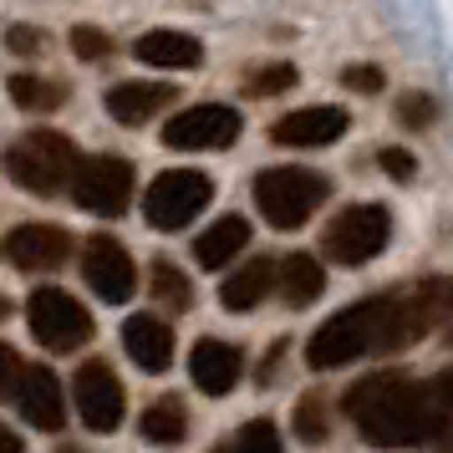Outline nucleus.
I'll use <instances>...</instances> for the list:
<instances>
[{
	"instance_id": "nucleus-35",
	"label": "nucleus",
	"mask_w": 453,
	"mask_h": 453,
	"mask_svg": "<svg viewBox=\"0 0 453 453\" xmlns=\"http://www.w3.org/2000/svg\"><path fill=\"white\" fill-rule=\"evenodd\" d=\"M428 453H453V423H443V428L428 438Z\"/></svg>"
},
{
	"instance_id": "nucleus-30",
	"label": "nucleus",
	"mask_w": 453,
	"mask_h": 453,
	"mask_svg": "<svg viewBox=\"0 0 453 453\" xmlns=\"http://www.w3.org/2000/svg\"><path fill=\"white\" fill-rule=\"evenodd\" d=\"M21 367H26V362L0 342V397H11V392L21 388Z\"/></svg>"
},
{
	"instance_id": "nucleus-19",
	"label": "nucleus",
	"mask_w": 453,
	"mask_h": 453,
	"mask_svg": "<svg viewBox=\"0 0 453 453\" xmlns=\"http://www.w3.org/2000/svg\"><path fill=\"white\" fill-rule=\"evenodd\" d=\"M245 245H250V225L240 219V214H225V219H214V225L194 240V260H199L204 270H219V265H229Z\"/></svg>"
},
{
	"instance_id": "nucleus-32",
	"label": "nucleus",
	"mask_w": 453,
	"mask_h": 453,
	"mask_svg": "<svg viewBox=\"0 0 453 453\" xmlns=\"http://www.w3.org/2000/svg\"><path fill=\"white\" fill-rule=\"evenodd\" d=\"M347 87L351 92H382V72L377 66H347Z\"/></svg>"
},
{
	"instance_id": "nucleus-17",
	"label": "nucleus",
	"mask_w": 453,
	"mask_h": 453,
	"mask_svg": "<svg viewBox=\"0 0 453 453\" xmlns=\"http://www.w3.org/2000/svg\"><path fill=\"white\" fill-rule=\"evenodd\" d=\"M133 57L158 66V72H188V66L204 62V46L194 42L188 31H143L133 42Z\"/></svg>"
},
{
	"instance_id": "nucleus-31",
	"label": "nucleus",
	"mask_w": 453,
	"mask_h": 453,
	"mask_svg": "<svg viewBox=\"0 0 453 453\" xmlns=\"http://www.w3.org/2000/svg\"><path fill=\"white\" fill-rule=\"evenodd\" d=\"M377 158H382V168H388L392 179H397V184H408L412 179V153H403V148H382V153H377Z\"/></svg>"
},
{
	"instance_id": "nucleus-3",
	"label": "nucleus",
	"mask_w": 453,
	"mask_h": 453,
	"mask_svg": "<svg viewBox=\"0 0 453 453\" xmlns=\"http://www.w3.org/2000/svg\"><path fill=\"white\" fill-rule=\"evenodd\" d=\"M77 168H82L77 143L57 127H31L5 148V179L21 184L26 194H62V188H72Z\"/></svg>"
},
{
	"instance_id": "nucleus-14",
	"label": "nucleus",
	"mask_w": 453,
	"mask_h": 453,
	"mask_svg": "<svg viewBox=\"0 0 453 453\" xmlns=\"http://www.w3.org/2000/svg\"><path fill=\"white\" fill-rule=\"evenodd\" d=\"M240 372H245V357L229 347V342H194V357H188V377H194V388L209 392V397H225L234 382H240Z\"/></svg>"
},
{
	"instance_id": "nucleus-36",
	"label": "nucleus",
	"mask_w": 453,
	"mask_h": 453,
	"mask_svg": "<svg viewBox=\"0 0 453 453\" xmlns=\"http://www.w3.org/2000/svg\"><path fill=\"white\" fill-rule=\"evenodd\" d=\"M0 453H26V449H21V438L5 428V423H0Z\"/></svg>"
},
{
	"instance_id": "nucleus-28",
	"label": "nucleus",
	"mask_w": 453,
	"mask_h": 453,
	"mask_svg": "<svg viewBox=\"0 0 453 453\" xmlns=\"http://www.w3.org/2000/svg\"><path fill=\"white\" fill-rule=\"evenodd\" d=\"M433 112H438V103H433V97H423V92H408V97L397 103V123H403V127H428Z\"/></svg>"
},
{
	"instance_id": "nucleus-13",
	"label": "nucleus",
	"mask_w": 453,
	"mask_h": 453,
	"mask_svg": "<svg viewBox=\"0 0 453 453\" xmlns=\"http://www.w3.org/2000/svg\"><path fill=\"white\" fill-rule=\"evenodd\" d=\"M347 123L351 118L342 107H301V112H290V118L270 127V138L280 148H326L347 133Z\"/></svg>"
},
{
	"instance_id": "nucleus-6",
	"label": "nucleus",
	"mask_w": 453,
	"mask_h": 453,
	"mask_svg": "<svg viewBox=\"0 0 453 453\" xmlns=\"http://www.w3.org/2000/svg\"><path fill=\"white\" fill-rule=\"evenodd\" d=\"M214 199V184H209V173L199 168H168L158 173L143 194V214L153 229H184L199 219V209Z\"/></svg>"
},
{
	"instance_id": "nucleus-21",
	"label": "nucleus",
	"mask_w": 453,
	"mask_h": 453,
	"mask_svg": "<svg viewBox=\"0 0 453 453\" xmlns=\"http://www.w3.org/2000/svg\"><path fill=\"white\" fill-rule=\"evenodd\" d=\"M321 290H326V270L316 255H290L286 265H280V296H286V306H311V301H321Z\"/></svg>"
},
{
	"instance_id": "nucleus-24",
	"label": "nucleus",
	"mask_w": 453,
	"mask_h": 453,
	"mask_svg": "<svg viewBox=\"0 0 453 453\" xmlns=\"http://www.w3.org/2000/svg\"><path fill=\"white\" fill-rule=\"evenodd\" d=\"M296 438H306V443H326L331 438V408L316 392H306L301 408H296Z\"/></svg>"
},
{
	"instance_id": "nucleus-10",
	"label": "nucleus",
	"mask_w": 453,
	"mask_h": 453,
	"mask_svg": "<svg viewBox=\"0 0 453 453\" xmlns=\"http://www.w3.org/2000/svg\"><path fill=\"white\" fill-rule=\"evenodd\" d=\"M82 275L87 286L97 290L103 301H112V306H123L127 296L138 290V270H133V255H127L112 234H97V240H87L82 250Z\"/></svg>"
},
{
	"instance_id": "nucleus-37",
	"label": "nucleus",
	"mask_w": 453,
	"mask_h": 453,
	"mask_svg": "<svg viewBox=\"0 0 453 453\" xmlns=\"http://www.w3.org/2000/svg\"><path fill=\"white\" fill-rule=\"evenodd\" d=\"M5 316H11V301H5V296H0V321H5Z\"/></svg>"
},
{
	"instance_id": "nucleus-8",
	"label": "nucleus",
	"mask_w": 453,
	"mask_h": 453,
	"mask_svg": "<svg viewBox=\"0 0 453 453\" xmlns=\"http://www.w3.org/2000/svg\"><path fill=\"white\" fill-rule=\"evenodd\" d=\"M72 194H77V204L82 209L112 219V214H123L127 199H133V164L112 158V153L87 158V164L77 168V179H72Z\"/></svg>"
},
{
	"instance_id": "nucleus-2",
	"label": "nucleus",
	"mask_w": 453,
	"mask_h": 453,
	"mask_svg": "<svg viewBox=\"0 0 453 453\" xmlns=\"http://www.w3.org/2000/svg\"><path fill=\"white\" fill-rule=\"evenodd\" d=\"M397 306L392 296H372V301H357V306L336 311L326 326L306 342V362L316 372L347 367V362H362L372 351H397Z\"/></svg>"
},
{
	"instance_id": "nucleus-11",
	"label": "nucleus",
	"mask_w": 453,
	"mask_h": 453,
	"mask_svg": "<svg viewBox=\"0 0 453 453\" xmlns=\"http://www.w3.org/2000/svg\"><path fill=\"white\" fill-rule=\"evenodd\" d=\"M77 412L92 433H112L123 423V382L107 362H87L77 372Z\"/></svg>"
},
{
	"instance_id": "nucleus-1",
	"label": "nucleus",
	"mask_w": 453,
	"mask_h": 453,
	"mask_svg": "<svg viewBox=\"0 0 453 453\" xmlns=\"http://www.w3.org/2000/svg\"><path fill=\"white\" fill-rule=\"evenodd\" d=\"M347 412H351V423L362 428V438L377 443V449L428 443L433 433L449 423L428 382H408L397 372H372L362 382H351Z\"/></svg>"
},
{
	"instance_id": "nucleus-22",
	"label": "nucleus",
	"mask_w": 453,
	"mask_h": 453,
	"mask_svg": "<svg viewBox=\"0 0 453 453\" xmlns=\"http://www.w3.org/2000/svg\"><path fill=\"white\" fill-rule=\"evenodd\" d=\"M143 438L148 443H179L188 433V418H184V403L179 397H158V403H148L143 408Z\"/></svg>"
},
{
	"instance_id": "nucleus-15",
	"label": "nucleus",
	"mask_w": 453,
	"mask_h": 453,
	"mask_svg": "<svg viewBox=\"0 0 453 453\" xmlns=\"http://www.w3.org/2000/svg\"><path fill=\"white\" fill-rule=\"evenodd\" d=\"M21 408L26 418L36 423V428L57 433L66 423V403H62V382H57V372L51 367H21Z\"/></svg>"
},
{
	"instance_id": "nucleus-27",
	"label": "nucleus",
	"mask_w": 453,
	"mask_h": 453,
	"mask_svg": "<svg viewBox=\"0 0 453 453\" xmlns=\"http://www.w3.org/2000/svg\"><path fill=\"white\" fill-rule=\"evenodd\" d=\"M286 87H296V66H286V62H275V66H265V72L245 77L250 97H275V92H286Z\"/></svg>"
},
{
	"instance_id": "nucleus-4",
	"label": "nucleus",
	"mask_w": 453,
	"mask_h": 453,
	"mask_svg": "<svg viewBox=\"0 0 453 453\" xmlns=\"http://www.w3.org/2000/svg\"><path fill=\"white\" fill-rule=\"evenodd\" d=\"M331 184L316 173V168H265L260 179H255V204L265 214L275 229H301L316 214V209L326 204Z\"/></svg>"
},
{
	"instance_id": "nucleus-7",
	"label": "nucleus",
	"mask_w": 453,
	"mask_h": 453,
	"mask_svg": "<svg viewBox=\"0 0 453 453\" xmlns=\"http://www.w3.org/2000/svg\"><path fill=\"white\" fill-rule=\"evenodd\" d=\"M26 321H31V336H36L46 351H77L87 336H92V316L82 311V301L66 296V290H57V286L31 290Z\"/></svg>"
},
{
	"instance_id": "nucleus-9",
	"label": "nucleus",
	"mask_w": 453,
	"mask_h": 453,
	"mask_svg": "<svg viewBox=\"0 0 453 453\" xmlns=\"http://www.w3.org/2000/svg\"><path fill=\"white\" fill-rule=\"evenodd\" d=\"M240 138V112L225 103H199L179 112L173 123L164 127L168 148H188V153H209V148H229Z\"/></svg>"
},
{
	"instance_id": "nucleus-33",
	"label": "nucleus",
	"mask_w": 453,
	"mask_h": 453,
	"mask_svg": "<svg viewBox=\"0 0 453 453\" xmlns=\"http://www.w3.org/2000/svg\"><path fill=\"white\" fill-rule=\"evenodd\" d=\"M5 46L21 51V57H31V51H42V36H36L31 26H11V31H5Z\"/></svg>"
},
{
	"instance_id": "nucleus-25",
	"label": "nucleus",
	"mask_w": 453,
	"mask_h": 453,
	"mask_svg": "<svg viewBox=\"0 0 453 453\" xmlns=\"http://www.w3.org/2000/svg\"><path fill=\"white\" fill-rule=\"evenodd\" d=\"M153 296H158V306L184 311V306H188V280H184V270L168 265V260H158V265H153Z\"/></svg>"
},
{
	"instance_id": "nucleus-16",
	"label": "nucleus",
	"mask_w": 453,
	"mask_h": 453,
	"mask_svg": "<svg viewBox=\"0 0 453 453\" xmlns=\"http://www.w3.org/2000/svg\"><path fill=\"white\" fill-rule=\"evenodd\" d=\"M123 347L143 372H168V362H173V326L158 321V316H127Z\"/></svg>"
},
{
	"instance_id": "nucleus-29",
	"label": "nucleus",
	"mask_w": 453,
	"mask_h": 453,
	"mask_svg": "<svg viewBox=\"0 0 453 453\" xmlns=\"http://www.w3.org/2000/svg\"><path fill=\"white\" fill-rule=\"evenodd\" d=\"M107 46H112V42H107L97 26H77V31H72V51H77L82 62H97V57H107Z\"/></svg>"
},
{
	"instance_id": "nucleus-26",
	"label": "nucleus",
	"mask_w": 453,
	"mask_h": 453,
	"mask_svg": "<svg viewBox=\"0 0 453 453\" xmlns=\"http://www.w3.org/2000/svg\"><path fill=\"white\" fill-rule=\"evenodd\" d=\"M229 453H280V433H275V423L255 418L250 428H240V438L229 443Z\"/></svg>"
},
{
	"instance_id": "nucleus-20",
	"label": "nucleus",
	"mask_w": 453,
	"mask_h": 453,
	"mask_svg": "<svg viewBox=\"0 0 453 453\" xmlns=\"http://www.w3.org/2000/svg\"><path fill=\"white\" fill-rule=\"evenodd\" d=\"M270 286H275V265H270V260H250V265H240L225 286H219V301H225L229 311H255L270 296Z\"/></svg>"
},
{
	"instance_id": "nucleus-38",
	"label": "nucleus",
	"mask_w": 453,
	"mask_h": 453,
	"mask_svg": "<svg viewBox=\"0 0 453 453\" xmlns=\"http://www.w3.org/2000/svg\"><path fill=\"white\" fill-rule=\"evenodd\" d=\"M62 453H77V449H62Z\"/></svg>"
},
{
	"instance_id": "nucleus-34",
	"label": "nucleus",
	"mask_w": 453,
	"mask_h": 453,
	"mask_svg": "<svg viewBox=\"0 0 453 453\" xmlns=\"http://www.w3.org/2000/svg\"><path fill=\"white\" fill-rule=\"evenodd\" d=\"M428 388H433V397H438V408H443V418L453 423V367H449V372H438V377H433Z\"/></svg>"
},
{
	"instance_id": "nucleus-5",
	"label": "nucleus",
	"mask_w": 453,
	"mask_h": 453,
	"mask_svg": "<svg viewBox=\"0 0 453 453\" xmlns=\"http://www.w3.org/2000/svg\"><path fill=\"white\" fill-rule=\"evenodd\" d=\"M392 240V214L382 204H351L342 209L336 219L321 234V250H326L331 265H367L372 255H382Z\"/></svg>"
},
{
	"instance_id": "nucleus-12",
	"label": "nucleus",
	"mask_w": 453,
	"mask_h": 453,
	"mask_svg": "<svg viewBox=\"0 0 453 453\" xmlns=\"http://www.w3.org/2000/svg\"><path fill=\"white\" fill-rule=\"evenodd\" d=\"M66 250H72V240L62 225H16L0 240V260L16 270H57Z\"/></svg>"
},
{
	"instance_id": "nucleus-18",
	"label": "nucleus",
	"mask_w": 453,
	"mask_h": 453,
	"mask_svg": "<svg viewBox=\"0 0 453 453\" xmlns=\"http://www.w3.org/2000/svg\"><path fill=\"white\" fill-rule=\"evenodd\" d=\"M168 103H173V87L168 82H118L107 92V112H112V123H123V127H143Z\"/></svg>"
},
{
	"instance_id": "nucleus-23",
	"label": "nucleus",
	"mask_w": 453,
	"mask_h": 453,
	"mask_svg": "<svg viewBox=\"0 0 453 453\" xmlns=\"http://www.w3.org/2000/svg\"><path fill=\"white\" fill-rule=\"evenodd\" d=\"M11 97H16V107L21 112H51V107H62V82H46V77H36V72H16L11 77Z\"/></svg>"
}]
</instances>
